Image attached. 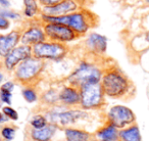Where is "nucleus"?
<instances>
[{
  "mask_svg": "<svg viewBox=\"0 0 149 141\" xmlns=\"http://www.w3.org/2000/svg\"><path fill=\"white\" fill-rule=\"evenodd\" d=\"M23 27L13 29L7 34H0V57L4 58L13 48L21 43Z\"/></svg>",
  "mask_w": 149,
  "mask_h": 141,
  "instance_id": "4468645a",
  "label": "nucleus"
},
{
  "mask_svg": "<svg viewBox=\"0 0 149 141\" xmlns=\"http://www.w3.org/2000/svg\"><path fill=\"white\" fill-rule=\"evenodd\" d=\"M2 107V102H1V100H0V108Z\"/></svg>",
  "mask_w": 149,
  "mask_h": 141,
  "instance_id": "f704fd0d",
  "label": "nucleus"
},
{
  "mask_svg": "<svg viewBox=\"0 0 149 141\" xmlns=\"http://www.w3.org/2000/svg\"><path fill=\"white\" fill-rule=\"evenodd\" d=\"M0 15L8 20H13V21H21L23 19L19 11L10 9V7L9 8H0Z\"/></svg>",
  "mask_w": 149,
  "mask_h": 141,
  "instance_id": "5701e85b",
  "label": "nucleus"
},
{
  "mask_svg": "<svg viewBox=\"0 0 149 141\" xmlns=\"http://www.w3.org/2000/svg\"><path fill=\"white\" fill-rule=\"evenodd\" d=\"M15 134V130L10 126H6L1 130V135H2L3 138H5L6 140H11L13 139Z\"/></svg>",
  "mask_w": 149,
  "mask_h": 141,
  "instance_id": "a878e982",
  "label": "nucleus"
},
{
  "mask_svg": "<svg viewBox=\"0 0 149 141\" xmlns=\"http://www.w3.org/2000/svg\"><path fill=\"white\" fill-rule=\"evenodd\" d=\"M49 119L51 123L57 124L59 123L62 126H68L72 123H76L77 121L84 119L87 117V112L84 110H65V108L56 107L55 110H51L49 112Z\"/></svg>",
  "mask_w": 149,
  "mask_h": 141,
  "instance_id": "9b49d317",
  "label": "nucleus"
},
{
  "mask_svg": "<svg viewBox=\"0 0 149 141\" xmlns=\"http://www.w3.org/2000/svg\"><path fill=\"white\" fill-rule=\"evenodd\" d=\"M68 51H70V47L68 46V44L49 41V40L32 46L33 56L42 60L59 61L68 55Z\"/></svg>",
  "mask_w": 149,
  "mask_h": 141,
  "instance_id": "39448f33",
  "label": "nucleus"
},
{
  "mask_svg": "<svg viewBox=\"0 0 149 141\" xmlns=\"http://www.w3.org/2000/svg\"><path fill=\"white\" fill-rule=\"evenodd\" d=\"M13 92L4 91V90H0V100L2 103H6L7 105L11 104V98H13Z\"/></svg>",
  "mask_w": 149,
  "mask_h": 141,
  "instance_id": "bb28decb",
  "label": "nucleus"
},
{
  "mask_svg": "<svg viewBox=\"0 0 149 141\" xmlns=\"http://www.w3.org/2000/svg\"><path fill=\"white\" fill-rule=\"evenodd\" d=\"M120 141H142L140 129L138 125L132 124L120 130Z\"/></svg>",
  "mask_w": 149,
  "mask_h": 141,
  "instance_id": "6ab92c4d",
  "label": "nucleus"
},
{
  "mask_svg": "<svg viewBox=\"0 0 149 141\" xmlns=\"http://www.w3.org/2000/svg\"><path fill=\"white\" fill-rule=\"evenodd\" d=\"M60 1H62V0H38V2L41 5V7L55 5V4H57V3H59Z\"/></svg>",
  "mask_w": 149,
  "mask_h": 141,
  "instance_id": "c85d7f7f",
  "label": "nucleus"
},
{
  "mask_svg": "<svg viewBox=\"0 0 149 141\" xmlns=\"http://www.w3.org/2000/svg\"><path fill=\"white\" fill-rule=\"evenodd\" d=\"M13 89H15V83L11 81L5 82V83H3L2 85L0 86V90H4V91L13 92Z\"/></svg>",
  "mask_w": 149,
  "mask_h": 141,
  "instance_id": "c756f323",
  "label": "nucleus"
},
{
  "mask_svg": "<svg viewBox=\"0 0 149 141\" xmlns=\"http://www.w3.org/2000/svg\"><path fill=\"white\" fill-rule=\"evenodd\" d=\"M56 129L57 127L55 124L48 123L43 128L34 129L31 132V136L35 141H49L53 137L54 133L56 132Z\"/></svg>",
  "mask_w": 149,
  "mask_h": 141,
  "instance_id": "f3484780",
  "label": "nucleus"
},
{
  "mask_svg": "<svg viewBox=\"0 0 149 141\" xmlns=\"http://www.w3.org/2000/svg\"><path fill=\"white\" fill-rule=\"evenodd\" d=\"M64 133H65L66 141H89L90 140V134H88L85 131L68 128L65 129Z\"/></svg>",
  "mask_w": 149,
  "mask_h": 141,
  "instance_id": "aec40b11",
  "label": "nucleus"
},
{
  "mask_svg": "<svg viewBox=\"0 0 149 141\" xmlns=\"http://www.w3.org/2000/svg\"><path fill=\"white\" fill-rule=\"evenodd\" d=\"M59 102L63 106L80 105V90L74 86L68 85L59 91Z\"/></svg>",
  "mask_w": 149,
  "mask_h": 141,
  "instance_id": "2eb2a0df",
  "label": "nucleus"
},
{
  "mask_svg": "<svg viewBox=\"0 0 149 141\" xmlns=\"http://www.w3.org/2000/svg\"><path fill=\"white\" fill-rule=\"evenodd\" d=\"M101 86L105 96L110 98H123L131 91L132 83L118 68H109L101 78Z\"/></svg>",
  "mask_w": 149,
  "mask_h": 141,
  "instance_id": "f03ea898",
  "label": "nucleus"
},
{
  "mask_svg": "<svg viewBox=\"0 0 149 141\" xmlns=\"http://www.w3.org/2000/svg\"><path fill=\"white\" fill-rule=\"evenodd\" d=\"M10 20L6 19L5 17L0 15V31H6L10 28Z\"/></svg>",
  "mask_w": 149,
  "mask_h": 141,
  "instance_id": "cd10ccee",
  "label": "nucleus"
},
{
  "mask_svg": "<svg viewBox=\"0 0 149 141\" xmlns=\"http://www.w3.org/2000/svg\"><path fill=\"white\" fill-rule=\"evenodd\" d=\"M107 119L108 123L116 126L118 129H124L136 122L134 112L125 105L112 106L107 114Z\"/></svg>",
  "mask_w": 149,
  "mask_h": 141,
  "instance_id": "1a4fd4ad",
  "label": "nucleus"
},
{
  "mask_svg": "<svg viewBox=\"0 0 149 141\" xmlns=\"http://www.w3.org/2000/svg\"><path fill=\"white\" fill-rule=\"evenodd\" d=\"M2 80H3V74L1 73V72H0V83L2 82Z\"/></svg>",
  "mask_w": 149,
  "mask_h": 141,
  "instance_id": "72a5a7b5",
  "label": "nucleus"
},
{
  "mask_svg": "<svg viewBox=\"0 0 149 141\" xmlns=\"http://www.w3.org/2000/svg\"><path fill=\"white\" fill-rule=\"evenodd\" d=\"M85 48L90 54L100 56L106 53L107 50V38L98 33H90L84 42Z\"/></svg>",
  "mask_w": 149,
  "mask_h": 141,
  "instance_id": "ddd939ff",
  "label": "nucleus"
},
{
  "mask_svg": "<svg viewBox=\"0 0 149 141\" xmlns=\"http://www.w3.org/2000/svg\"><path fill=\"white\" fill-rule=\"evenodd\" d=\"M59 92H57L54 89L47 90L45 93L42 95V101L46 103L47 105H55L59 101Z\"/></svg>",
  "mask_w": 149,
  "mask_h": 141,
  "instance_id": "412c9836",
  "label": "nucleus"
},
{
  "mask_svg": "<svg viewBox=\"0 0 149 141\" xmlns=\"http://www.w3.org/2000/svg\"><path fill=\"white\" fill-rule=\"evenodd\" d=\"M43 29L45 32L46 38L49 41L68 44L81 38L74 30H72L68 26L62 25V24L43 23Z\"/></svg>",
  "mask_w": 149,
  "mask_h": 141,
  "instance_id": "0eeeda50",
  "label": "nucleus"
},
{
  "mask_svg": "<svg viewBox=\"0 0 149 141\" xmlns=\"http://www.w3.org/2000/svg\"><path fill=\"white\" fill-rule=\"evenodd\" d=\"M2 112L4 114L5 117H7L8 119H10V120L13 121H17L19 120V114H17V112L15 110V108H13L10 105H6V106H3L2 107Z\"/></svg>",
  "mask_w": 149,
  "mask_h": 141,
  "instance_id": "393cba45",
  "label": "nucleus"
},
{
  "mask_svg": "<svg viewBox=\"0 0 149 141\" xmlns=\"http://www.w3.org/2000/svg\"><path fill=\"white\" fill-rule=\"evenodd\" d=\"M33 56L32 54V46L19 44L15 48H13L4 58H3L2 66L7 72H13L15 68L27 58Z\"/></svg>",
  "mask_w": 149,
  "mask_h": 141,
  "instance_id": "9d476101",
  "label": "nucleus"
},
{
  "mask_svg": "<svg viewBox=\"0 0 149 141\" xmlns=\"http://www.w3.org/2000/svg\"><path fill=\"white\" fill-rule=\"evenodd\" d=\"M145 2H146L147 4H149V0H145Z\"/></svg>",
  "mask_w": 149,
  "mask_h": 141,
  "instance_id": "c9c22d12",
  "label": "nucleus"
},
{
  "mask_svg": "<svg viewBox=\"0 0 149 141\" xmlns=\"http://www.w3.org/2000/svg\"><path fill=\"white\" fill-rule=\"evenodd\" d=\"M0 7L1 8H9L10 7L9 0H0Z\"/></svg>",
  "mask_w": 149,
  "mask_h": 141,
  "instance_id": "7c9ffc66",
  "label": "nucleus"
},
{
  "mask_svg": "<svg viewBox=\"0 0 149 141\" xmlns=\"http://www.w3.org/2000/svg\"><path fill=\"white\" fill-rule=\"evenodd\" d=\"M6 120H7V117H5L3 112H0V123L5 122Z\"/></svg>",
  "mask_w": 149,
  "mask_h": 141,
  "instance_id": "473e14b6",
  "label": "nucleus"
},
{
  "mask_svg": "<svg viewBox=\"0 0 149 141\" xmlns=\"http://www.w3.org/2000/svg\"><path fill=\"white\" fill-rule=\"evenodd\" d=\"M97 138L100 141H120V131L116 126L108 123L107 126L97 132Z\"/></svg>",
  "mask_w": 149,
  "mask_h": 141,
  "instance_id": "a211bd4d",
  "label": "nucleus"
},
{
  "mask_svg": "<svg viewBox=\"0 0 149 141\" xmlns=\"http://www.w3.org/2000/svg\"><path fill=\"white\" fill-rule=\"evenodd\" d=\"M102 75L103 73L99 66L87 60H82L74 72L68 77V82L70 85L80 88L85 84L101 82Z\"/></svg>",
  "mask_w": 149,
  "mask_h": 141,
  "instance_id": "20e7f679",
  "label": "nucleus"
},
{
  "mask_svg": "<svg viewBox=\"0 0 149 141\" xmlns=\"http://www.w3.org/2000/svg\"><path fill=\"white\" fill-rule=\"evenodd\" d=\"M23 15L28 21L39 19L42 7L38 2V0H23Z\"/></svg>",
  "mask_w": 149,
  "mask_h": 141,
  "instance_id": "dca6fc26",
  "label": "nucleus"
},
{
  "mask_svg": "<svg viewBox=\"0 0 149 141\" xmlns=\"http://www.w3.org/2000/svg\"><path fill=\"white\" fill-rule=\"evenodd\" d=\"M39 17L42 23H58L68 26L74 30L80 37L87 35L90 30L95 27L97 22V17L89 9H79L60 17H51L41 13Z\"/></svg>",
  "mask_w": 149,
  "mask_h": 141,
  "instance_id": "f257e3e1",
  "label": "nucleus"
},
{
  "mask_svg": "<svg viewBox=\"0 0 149 141\" xmlns=\"http://www.w3.org/2000/svg\"><path fill=\"white\" fill-rule=\"evenodd\" d=\"M30 123H31V126L34 129H41L48 124V120L46 117L42 116V114H37V116H34L32 118Z\"/></svg>",
  "mask_w": 149,
  "mask_h": 141,
  "instance_id": "b1692460",
  "label": "nucleus"
},
{
  "mask_svg": "<svg viewBox=\"0 0 149 141\" xmlns=\"http://www.w3.org/2000/svg\"><path fill=\"white\" fill-rule=\"evenodd\" d=\"M80 90V106L83 110H96L104 104L105 94L101 83H89L81 86Z\"/></svg>",
  "mask_w": 149,
  "mask_h": 141,
  "instance_id": "423d86ee",
  "label": "nucleus"
},
{
  "mask_svg": "<svg viewBox=\"0 0 149 141\" xmlns=\"http://www.w3.org/2000/svg\"><path fill=\"white\" fill-rule=\"evenodd\" d=\"M23 97L25 98V100L29 103H33V102L37 101L38 99V94L36 92L35 88L31 87V86H26V88H24L23 91Z\"/></svg>",
  "mask_w": 149,
  "mask_h": 141,
  "instance_id": "4be33fe9",
  "label": "nucleus"
},
{
  "mask_svg": "<svg viewBox=\"0 0 149 141\" xmlns=\"http://www.w3.org/2000/svg\"><path fill=\"white\" fill-rule=\"evenodd\" d=\"M143 39H144L145 43L149 44V31L146 32V33L143 34Z\"/></svg>",
  "mask_w": 149,
  "mask_h": 141,
  "instance_id": "2f4dec72",
  "label": "nucleus"
},
{
  "mask_svg": "<svg viewBox=\"0 0 149 141\" xmlns=\"http://www.w3.org/2000/svg\"><path fill=\"white\" fill-rule=\"evenodd\" d=\"M92 141H97V140H92Z\"/></svg>",
  "mask_w": 149,
  "mask_h": 141,
  "instance_id": "e433bc0d",
  "label": "nucleus"
},
{
  "mask_svg": "<svg viewBox=\"0 0 149 141\" xmlns=\"http://www.w3.org/2000/svg\"><path fill=\"white\" fill-rule=\"evenodd\" d=\"M0 141H1V139H0Z\"/></svg>",
  "mask_w": 149,
  "mask_h": 141,
  "instance_id": "4c0bfd02",
  "label": "nucleus"
},
{
  "mask_svg": "<svg viewBox=\"0 0 149 141\" xmlns=\"http://www.w3.org/2000/svg\"><path fill=\"white\" fill-rule=\"evenodd\" d=\"M79 9L80 4L77 2V0H62L55 5L42 7L41 13L51 17H60L77 11Z\"/></svg>",
  "mask_w": 149,
  "mask_h": 141,
  "instance_id": "f8f14e48",
  "label": "nucleus"
},
{
  "mask_svg": "<svg viewBox=\"0 0 149 141\" xmlns=\"http://www.w3.org/2000/svg\"><path fill=\"white\" fill-rule=\"evenodd\" d=\"M47 40L45 35V32L43 29V23L41 20L36 19L28 21L23 26L22 30V37H21V43L25 45L34 46L38 43H41Z\"/></svg>",
  "mask_w": 149,
  "mask_h": 141,
  "instance_id": "6e6552de",
  "label": "nucleus"
},
{
  "mask_svg": "<svg viewBox=\"0 0 149 141\" xmlns=\"http://www.w3.org/2000/svg\"><path fill=\"white\" fill-rule=\"evenodd\" d=\"M45 68V60L34 56L22 61L13 70V77L17 82L25 86H33L38 81Z\"/></svg>",
  "mask_w": 149,
  "mask_h": 141,
  "instance_id": "7ed1b4c3",
  "label": "nucleus"
}]
</instances>
